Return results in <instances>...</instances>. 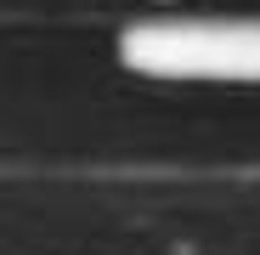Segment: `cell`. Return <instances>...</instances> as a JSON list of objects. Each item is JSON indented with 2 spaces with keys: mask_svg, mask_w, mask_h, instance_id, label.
<instances>
[{
  "mask_svg": "<svg viewBox=\"0 0 260 255\" xmlns=\"http://www.w3.org/2000/svg\"><path fill=\"white\" fill-rule=\"evenodd\" d=\"M124 68L153 79H260V17H153L119 34Z\"/></svg>",
  "mask_w": 260,
  "mask_h": 255,
  "instance_id": "6da1fadb",
  "label": "cell"
}]
</instances>
